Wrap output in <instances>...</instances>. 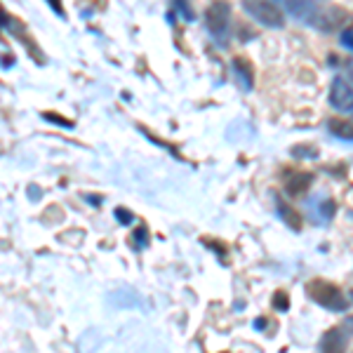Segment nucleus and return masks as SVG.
I'll use <instances>...</instances> for the list:
<instances>
[{
  "instance_id": "nucleus-1",
  "label": "nucleus",
  "mask_w": 353,
  "mask_h": 353,
  "mask_svg": "<svg viewBox=\"0 0 353 353\" xmlns=\"http://www.w3.org/2000/svg\"><path fill=\"white\" fill-rule=\"evenodd\" d=\"M243 8L261 26H269V28L285 26V12L281 10L278 0H243Z\"/></svg>"
},
{
  "instance_id": "nucleus-2",
  "label": "nucleus",
  "mask_w": 353,
  "mask_h": 353,
  "mask_svg": "<svg viewBox=\"0 0 353 353\" xmlns=\"http://www.w3.org/2000/svg\"><path fill=\"white\" fill-rule=\"evenodd\" d=\"M309 297L313 301H318L323 309H330V311H346V306H349L344 294L325 281H313L309 285Z\"/></svg>"
},
{
  "instance_id": "nucleus-3",
  "label": "nucleus",
  "mask_w": 353,
  "mask_h": 353,
  "mask_svg": "<svg viewBox=\"0 0 353 353\" xmlns=\"http://www.w3.org/2000/svg\"><path fill=\"white\" fill-rule=\"evenodd\" d=\"M330 104H332V109L341 113L353 111V88L346 78L337 76L332 85H330Z\"/></svg>"
},
{
  "instance_id": "nucleus-4",
  "label": "nucleus",
  "mask_w": 353,
  "mask_h": 353,
  "mask_svg": "<svg viewBox=\"0 0 353 353\" xmlns=\"http://www.w3.org/2000/svg\"><path fill=\"white\" fill-rule=\"evenodd\" d=\"M205 19H208V28L214 33V36H221V33L229 28V21H231V5L224 3V0H217V3H212L208 8V14H205Z\"/></svg>"
},
{
  "instance_id": "nucleus-5",
  "label": "nucleus",
  "mask_w": 353,
  "mask_h": 353,
  "mask_svg": "<svg viewBox=\"0 0 353 353\" xmlns=\"http://www.w3.org/2000/svg\"><path fill=\"white\" fill-rule=\"evenodd\" d=\"M278 5L297 21H306V24H313L318 17V8L313 0H278Z\"/></svg>"
},
{
  "instance_id": "nucleus-6",
  "label": "nucleus",
  "mask_w": 353,
  "mask_h": 353,
  "mask_svg": "<svg viewBox=\"0 0 353 353\" xmlns=\"http://www.w3.org/2000/svg\"><path fill=\"white\" fill-rule=\"evenodd\" d=\"M341 21H344V12L337 8H332V10H325V12H318L313 24L321 28V31H330V28H337Z\"/></svg>"
},
{
  "instance_id": "nucleus-7",
  "label": "nucleus",
  "mask_w": 353,
  "mask_h": 353,
  "mask_svg": "<svg viewBox=\"0 0 353 353\" xmlns=\"http://www.w3.org/2000/svg\"><path fill=\"white\" fill-rule=\"evenodd\" d=\"M346 346V339L341 337L339 330H332V332H327L325 337L321 341V349L323 351H344Z\"/></svg>"
},
{
  "instance_id": "nucleus-8",
  "label": "nucleus",
  "mask_w": 353,
  "mask_h": 353,
  "mask_svg": "<svg viewBox=\"0 0 353 353\" xmlns=\"http://www.w3.org/2000/svg\"><path fill=\"white\" fill-rule=\"evenodd\" d=\"M327 130L330 132H332L334 137H339V139H346V141H353V125L351 123H346V121H337V118H334V121H330L327 123Z\"/></svg>"
},
{
  "instance_id": "nucleus-9",
  "label": "nucleus",
  "mask_w": 353,
  "mask_h": 353,
  "mask_svg": "<svg viewBox=\"0 0 353 353\" xmlns=\"http://www.w3.org/2000/svg\"><path fill=\"white\" fill-rule=\"evenodd\" d=\"M309 186H311V174H297L294 181L290 179L288 191H290V196H299V193H304Z\"/></svg>"
},
{
  "instance_id": "nucleus-10",
  "label": "nucleus",
  "mask_w": 353,
  "mask_h": 353,
  "mask_svg": "<svg viewBox=\"0 0 353 353\" xmlns=\"http://www.w3.org/2000/svg\"><path fill=\"white\" fill-rule=\"evenodd\" d=\"M116 217L121 224H132V219H134V214L130 212V210H123V208H118L116 210Z\"/></svg>"
},
{
  "instance_id": "nucleus-11",
  "label": "nucleus",
  "mask_w": 353,
  "mask_h": 353,
  "mask_svg": "<svg viewBox=\"0 0 353 353\" xmlns=\"http://www.w3.org/2000/svg\"><path fill=\"white\" fill-rule=\"evenodd\" d=\"M341 45L353 50V28H346V31L341 33Z\"/></svg>"
},
{
  "instance_id": "nucleus-12",
  "label": "nucleus",
  "mask_w": 353,
  "mask_h": 353,
  "mask_svg": "<svg viewBox=\"0 0 353 353\" xmlns=\"http://www.w3.org/2000/svg\"><path fill=\"white\" fill-rule=\"evenodd\" d=\"M134 238H137V243H141V245H146V229H139L134 233Z\"/></svg>"
},
{
  "instance_id": "nucleus-13",
  "label": "nucleus",
  "mask_w": 353,
  "mask_h": 353,
  "mask_svg": "<svg viewBox=\"0 0 353 353\" xmlns=\"http://www.w3.org/2000/svg\"><path fill=\"white\" fill-rule=\"evenodd\" d=\"M285 306H288L285 294H283V292H278V309H285Z\"/></svg>"
},
{
  "instance_id": "nucleus-14",
  "label": "nucleus",
  "mask_w": 353,
  "mask_h": 353,
  "mask_svg": "<svg viewBox=\"0 0 353 353\" xmlns=\"http://www.w3.org/2000/svg\"><path fill=\"white\" fill-rule=\"evenodd\" d=\"M50 3H52L54 12H57V14H61V8H59V0H50Z\"/></svg>"
},
{
  "instance_id": "nucleus-15",
  "label": "nucleus",
  "mask_w": 353,
  "mask_h": 353,
  "mask_svg": "<svg viewBox=\"0 0 353 353\" xmlns=\"http://www.w3.org/2000/svg\"><path fill=\"white\" fill-rule=\"evenodd\" d=\"M346 327H349L351 332H353V316H351V318H346Z\"/></svg>"
},
{
  "instance_id": "nucleus-16",
  "label": "nucleus",
  "mask_w": 353,
  "mask_h": 353,
  "mask_svg": "<svg viewBox=\"0 0 353 353\" xmlns=\"http://www.w3.org/2000/svg\"><path fill=\"white\" fill-rule=\"evenodd\" d=\"M351 81H353V68H351Z\"/></svg>"
},
{
  "instance_id": "nucleus-17",
  "label": "nucleus",
  "mask_w": 353,
  "mask_h": 353,
  "mask_svg": "<svg viewBox=\"0 0 353 353\" xmlns=\"http://www.w3.org/2000/svg\"><path fill=\"white\" fill-rule=\"evenodd\" d=\"M351 297H353V292H351Z\"/></svg>"
}]
</instances>
